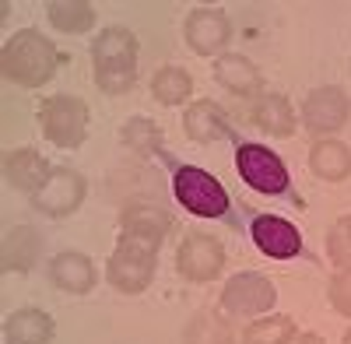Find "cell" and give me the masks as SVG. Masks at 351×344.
<instances>
[{
	"label": "cell",
	"mask_w": 351,
	"mask_h": 344,
	"mask_svg": "<svg viewBox=\"0 0 351 344\" xmlns=\"http://www.w3.org/2000/svg\"><path fill=\"white\" fill-rule=\"evenodd\" d=\"M92 64H95V84L106 95H123L137 81V39L130 28L109 25L92 42Z\"/></svg>",
	"instance_id": "6da1fadb"
},
{
	"label": "cell",
	"mask_w": 351,
	"mask_h": 344,
	"mask_svg": "<svg viewBox=\"0 0 351 344\" xmlns=\"http://www.w3.org/2000/svg\"><path fill=\"white\" fill-rule=\"evenodd\" d=\"M56 64H60V53L56 46L36 32V28H21L4 42V56H0V67H4V77L21 84V88H39L56 74Z\"/></svg>",
	"instance_id": "7a4b0ae2"
},
{
	"label": "cell",
	"mask_w": 351,
	"mask_h": 344,
	"mask_svg": "<svg viewBox=\"0 0 351 344\" xmlns=\"http://www.w3.org/2000/svg\"><path fill=\"white\" fill-rule=\"evenodd\" d=\"M155 253H158L155 243H144V239L123 232L112 256H109V267H106L109 284L116 292H127V295L144 292L155 278Z\"/></svg>",
	"instance_id": "3957f363"
},
{
	"label": "cell",
	"mask_w": 351,
	"mask_h": 344,
	"mask_svg": "<svg viewBox=\"0 0 351 344\" xmlns=\"http://www.w3.org/2000/svg\"><path fill=\"white\" fill-rule=\"evenodd\" d=\"M172 193L176 200L193 211L197 218H221L228 211V193L225 186L211 176V172H204L197 165H180L172 176Z\"/></svg>",
	"instance_id": "277c9868"
},
{
	"label": "cell",
	"mask_w": 351,
	"mask_h": 344,
	"mask_svg": "<svg viewBox=\"0 0 351 344\" xmlns=\"http://www.w3.org/2000/svg\"><path fill=\"white\" fill-rule=\"evenodd\" d=\"M39 123L56 148H77L88 134V106L74 95H53L39 106Z\"/></svg>",
	"instance_id": "5b68a950"
},
{
	"label": "cell",
	"mask_w": 351,
	"mask_h": 344,
	"mask_svg": "<svg viewBox=\"0 0 351 344\" xmlns=\"http://www.w3.org/2000/svg\"><path fill=\"white\" fill-rule=\"evenodd\" d=\"M236 169H239V176L260 193H285L288 190L285 162L271 148H263V145H239Z\"/></svg>",
	"instance_id": "8992f818"
},
{
	"label": "cell",
	"mask_w": 351,
	"mask_h": 344,
	"mask_svg": "<svg viewBox=\"0 0 351 344\" xmlns=\"http://www.w3.org/2000/svg\"><path fill=\"white\" fill-rule=\"evenodd\" d=\"M176 267H180V274L190 278V281H211L225 267V249L208 232H190L183 239V246L176 249Z\"/></svg>",
	"instance_id": "52a82bcc"
},
{
	"label": "cell",
	"mask_w": 351,
	"mask_h": 344,
	"mask_svg": "<svg viewBox=\"0 0 351 344\" xmlns=\"http://www.w3.org/2000/svg\"><path fill=\"white\" fill-rule=\"evenodd\" d=\"M274 302H278L274 284L260 274H236L221 292V306L232 317H263Z\"/></svg>",
	"instance_id": "ba28073f"
},
{
	"label": "cell",
	"mask_w": 351,
	"mask_h": 344,
	"mask_svg": "<svg viewBox=\"0 0 351 344\" xmlns=\"http://www.w3.org/2000/svg\"><path fill=\"white\" fill-rule=\"evenodd\" d=\"M84 200V180L81 172L74 169H53L46 186L36 193V208L46 214V218H67L81 208Z\"/></svg>",
	"instance_id": "9c48e42d"
},
{
	"label": "cell",
	"mask_w": 351,
	"mask_h": 344,
	"mask_svg": "<svg viewBox=\"0 0 351 344\" xmlns=\"http://www.w3.org/2000/svg\"><path fill=\"white\" fill-rule=\"evenodd\" d=\"M348 112H351L348 95L341 88H334V84H327V88H316L313 95H306V102H302V123L313 134H330V130L348 123Z\"/></svg>",
	"instance_id": "30bf717a"
},
{
	"label": "cell",
	"mask_w": 351,
	"mask_h": 344,
	"mask_svg": "<svg viewBox=\"0 0 351 344\" xmlns=\"http://www.w3.org/2000/svg\"><path fill=\"white\" fill-rule=\"evenodd\" d=\"M250 232H253V243L260 253H267V256H278V260H288V256H295L299 246H302V236H299V228L278 218V214H256L253 225H250Z\"/></svg>",
	"instance_id": "8fae6325"
},
{
	"label": "cell",
	"mask_w": 351,
	"mask_h": 344,
	"mask_svg": "<svg viewBox=\"0 0 351 344\" xmlns=\"http://www.w3.org/2000/svg\"><path fill=\"white\" fill-rule=\"evenodd\" d=\"M228 36H232V25H228L225 11H218V8L190 11V18H186V42H190L193 53L211 56V53H218L228 42Z\"/></svg>",
	"instance_id": "7c38bea8"
},
{
	"label": "cell",
	"mask_w": 351,
	"mask_h": 344,
	"mask_svg": "<svg viewBox=\"0 0 351 344\" xmlns=\"http://www.w3.org/2000/svg\"><path fill=\"white\" fill-rule=\"evenodd\" d=\"M49 172L53 169L46 165V158L32 148H18L4 158V180H8V186H14L21 193H39L49 180Z\"/></svg>",
	"instance_id": "4fadbf2b"
},
{
	"label": "cell",
	"mask_w": 351,
	"mask_h": 344,
	"mask_svg": "<svg viewBox=\"0 0 351 344\" xmlns=\"http://www.w3.org/2000/svg\"><path fill=\"white\" fill-rule=\"evenodd\" d=\"M49 278L60 292L71 295H84L95 288V267L84 253H60L56 260L49 264Z\"/></svg>",
	"instance_id": "5bb4252c"
},
{
	"label": "cell",
	"mask_w": 351,
	"mask_h": 344,
	"mask_svg": "<svg viewBox=\"0 0 351 344\" xmlns=\"http://www.w3.org/2000/svg\"><path fill=\"white\" fill-rule=\"evenodd\" d=\"M215 77L221 88H228L232 95H243V99H260L263 95V77L260 71L246 60V56H221L218 67H215Z\"/></svg>",
	"instance_id": "9a60e30c"
},
{
	"label": "cell",
	"mask_w": 351,
	"mask_h": 344,
	"mask_svg": "<svg viewBox=\"0 0 351 344\" xmlns=\"http://www.w3.org/2000/svg\"><path fill=\"white\" fill-rule=\"evenodd\" d=\"M120 225H123L127 236H137L144 243L162 246V239L169 236V228H172V218L162 208H152V204H130V208H123Z\"/></svg>",
	"instance_id": "2e32d148"
},
{
	"label": "cell",
	"mask_w": 351,
	"mask_h": 344,
	"mask_svg": "<svg viewBox=\"0 0 351 344\" xmlns=\"http://www.w3.org/2000/svg\"><path fill=\"white\" fill-rule=\"evenodd\" d=\"M8 344H49L53 341V317L43 309H18L4 323Z\"/></svg>",
	"instance_id": "e0dca14e"
},
{
	"label": "cell",
	"mask_w": 351,
	"mask_h": 344,
	"mask_svg": "<svg viewBox=\"0 0 351 344\" xmlns=\"http://www.w3.org/2000/svg\"><path fill=\"white\" fill-rule=\"evenodd\" d=\"M183 123H186V134L197 140V145H215V140L228 137V116H225L215 102H208V99L193 102V106L186 109Z\"/></svg>",
	"instance_id": "ac0fdd59"
},
{
	"label": "cell",
	"mask_w": 351,
	"mask_h": 344,
	"mask_svg": "<svg viewBox=\"0 0 351 344\" xmlns=\"http://www.w3.org/2000/svg\"><path fill=\"white\" fill-rule=\"evenodd\" d=\"M253 123L274 137H291L295 134V112H291L285 95H260L253 106Z\"/></svg>",
	"instance_id": "d6986e66"
},
{
	"label": "cell",
	"mask_w": 351,
	"mask_h": 344,
	"mask_svg": "<svg viewBox=\"0 0 351 344\" xmlns=\"http://www.w3.org/2000/svg\"><path fill=\"white\" fill-rule=\"evenodd\" d=\"M309 165L319 180L341 183L351 176V148L341 145V140H319V145L309 151Z\"/></svg>",
	"instance_id": "ffe728a7"
},
{
	"label": "cell",
	"mask_w": 351,
	"mask_h": 344,
	"mask_svg": "<svg viewBox=\"0 0 351 344\" xmlns=\"http://www.w3.org/2000/svg\"><path fill=\"white\" fill-rule=\"evenodd\" d=\"M39 249L43 243L36 236V228H28V225L11 228L4 236V271H32L39 260Z\"/></svg>",
	"instance_id": "44dd1931"
},
{
	"label": "cell",
	"mask_w": 351,
	"mask_h": 344,
	"mask_svg": "<svg viewBox=\"0 0 351 344\" xmlns=\"http://www.w3.org/2000/svg\"><path fill=\"white\" fill-rule=\"evenodd\" d=\"M49 21L60 32L81 36L95 25V8L88 0H56V4H49Z\"/></svg>",
	"instance_id": "7402d4cb"
},
{
	"label": "cell",
	"mask_w": 351,
	"mask_h": 344,
	"mask_svg": "<svg viewBox=\"0 0 351 344\" xmlns=\"http://www.w3.org/2000/svg\"><path fill=\"white\" fill-rule=\"evenodd\" d=\"M152 95L162 106H183L193 95V77L183 67H162L152 81Z\"/></svg>",
	"instance_id": "603a6c76"
},
{
	"label": "cell",
	"mask_w": 351,
	"mask_h": 344,
	"mask_svg": "<svg viewBox=\"0 0 351 344\" xmlns=\"http://www.w3.org/2000/svg\"><path fill=\"white\" fill-rule=\"evenodd\" d=\"M186 344H236L228 320L215 317V312H200L186 330Z\"/></svg>",
	"instance_id": "cb8c5ba5"
},
{
	"label": "cell",
	"mask_w": 351,
	"mask_h": 344,
	"mask_svg": "<svg viewBox=\"0 0 351 344\" xmlns=\"http://www.w3.org/2000/svg\"><path fill=\"white\" fill-rule=\"evenodd\" d=\"M295 337V323L288 317H267V320H253L243 334V344H288Z\"/></svg>",
	"instance_id": "d4e9b609"
},
{
	"label": "cell",
	"mask_w": 351,
	"mask_h": 344,
	"mask_svg": "<svg viewBox=\"0 0 351 344\" xmlns=\"http://www.w3.org/2000/svg\"><path fill=\"white\" fill-rule=\"evenodd\" d=\"M123 145L137 155H152L158 151L162 145V130L152 123V120H144V116H134L127 127H123Z\"/></svg>",
	"instance_id": "484cf974"
},
{
	"label": "cell",
	"mask_w": 351,
	"mask_h": 344,
	"mask_svg": "<svg viewBox=\"0 0 351 344\" xmlns=\"http://www.w3.org/2000/svg\"><path fill=\"white\" fill-rule=\"evenodd\" d=\"M327 249H330V260L344 271H351V214L341 218L334 228H330V239H327Z\"/></svg>",
	"instance_id": "4316f807"
},
{
	"label": "cell",
	"mask_w": 351,
	"mask_h": 344,
	"mask_svg": "<svg viewBox=\"0 0 351 344\" xmlns=\"http://www.w3.org/2000/svg\"><path fill=\"white\" fill-rule=\"evenodd\" d=\"M330 306L337 309V312H344V317H351V271H341V274H334V281H330Z\"/></svg>",
	"instance_id": "83f0119b"
},
{
	"label": "cell",
	"mask_w": 351,
	"mask_h": 344,
	"mask_svg": "<svg viewBox=\"0 0 351 344\" xmlns=\"http://www.w3.org/2000/svg\"><path fill=\"white\" fill-rule=\"evenodd\" d=\"M288 344H324V337H319V334H295Z\"/></svg>",
	"instance_id": "f1b7e54d"
},
{
	"label": "cell",
	"mask_w": 351,
	"mask_h": 344,
	"mask_svg": "<svg viewBox=\"0 0 351 344\" xmlns=\"http://www.w3.org/2000/svg\"><path fill=\"white\" fill-rule=\"evenodd\" d=\"M344 344H351V330H348V334H344Z\"/></svg>",
	"instance_id": "f546056e"
}]
</instances>
